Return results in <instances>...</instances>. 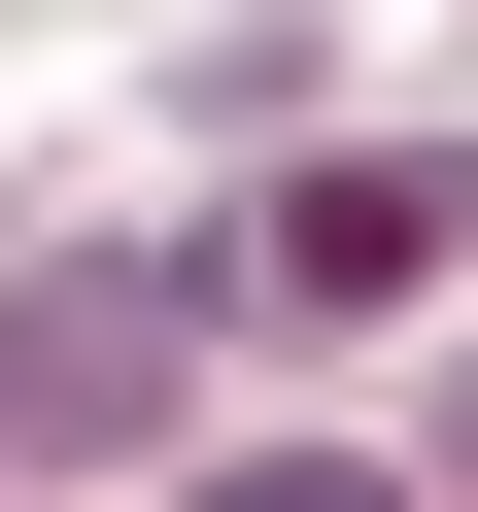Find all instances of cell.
I'll list each match as a JSON object with an SVG mask.
<instances>
[{
	"instance_id": "obj_3",
	"label": "cell",
	"mask_w": 478,
	"mask_h": 512,
	"mask_svg": "<svg viewBox=\"0 0 478 512\" xmlns=\"http://www.w3.org/2000/svg\"><path fill=\"white\" fill-rule=\"evenodd\" d=\"M205 512H410V478H376V444H274V478H205Z\"/></svg>"
},
{
	"instance_id": "obj_1",
	"label": "cell",
	"mask_w": 478,
	"mask_h": 512,
	"mask_svg": "<svg viewBox=\"0 0 478 512\" xmlns=\"http://www.w3.org/2000/svg\"><path fill=\"white\" fill-rule=\"evenodd\" d=\"M171 376H205V274H171V239H69V274L0 308V444H137Z\"/></svg>"
},
{
	"instance_id": "obj_2",
	"label": "cell",
	"mask_w": 478,
	"mask_h": 512,
	"mask_svg": "<svg viewBox=\"0 0 478 512\" xmlns=\"http://www.w3.org/2000/svg\"><path fill=\"white\" fill-rule=\"evenodd\" d=\"M444 274H478V137H342L274 205V308H444Z\"/></svg>"
}]
</instances>
